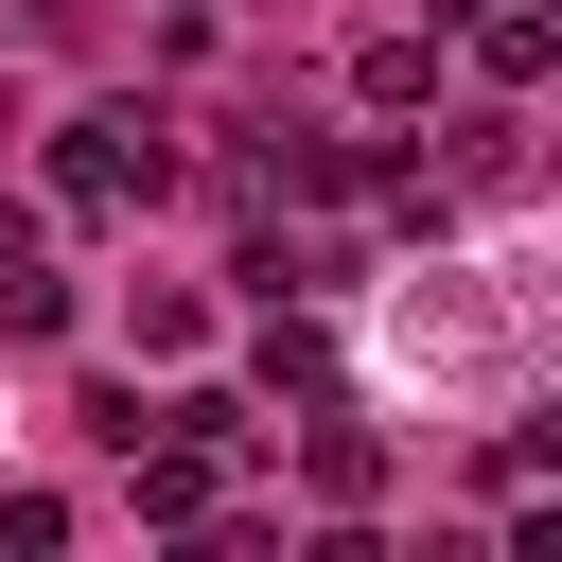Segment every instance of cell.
I'll list each match as a JSON object with an SVG mask.
<instances>
[{"instance_id": "6da1fadb", "label": "cell", "mask_w": 562, "mask_h": 562, "mask_svg": "<svg viewBox=\"0 0 562 562\" xmlns=\"http://www.w3.org/2000/svg\"><path fill=\"white\" fill-rule=\"evenodd\" d=\"M158 176H176V123H158V105H70V123H53V193H70V211H140Z\"/></svg>"}, {"instance_id": "7a4b0ae2", "label": "cell", "mask_w": 562, "mask_h": 562, "mask_svg": "<svg viewBox=\"0 0 562 562\" xmlns=\"http://www.w3.org/2000/svg\"><path fill=\"white\" fill-rule=\"evenodd\" d=\"M351 105H386V123H404V105H439V35H404V18H386V35H351Z\"/></svg>"}, {"instance_id": "3957f363", "label": "cell", "mask_w": 562, "mask_h": 562, "mask_svg": "<svg viewBox=\"0 0 562 562\" xmlns=\"http://www.w3.org/2000/svg\"><path fill=\"white\" fill-rule=\"evenodd\" d=\"M439 176H457V193H527V123H509V105L439 123Z\"/></svg>"}, {"instance_id": "277c9868", "label": "cell", "mask_w": 562, "mask_h": 562, "mask_svg": "<svg viewBox=\"0 0 562 562\" xmlns=\"http://www.w3.org/2000/svg\"><path fill=\"white\" fill-rule=\"evenodd\" d=\"M351 193H369L386 228H422V246L457 228V176H439V158H351Z\"/></svg>"}, {"instance_id": "5b68a950", "label": "cell", "mask_w": 562, "mask_h": 562, "mask_svg": "<svg viewBox=\"0 0 562 562\" xmlns=\"http://www.w3.org/2000/svg\"><path fill=\"white\" fill-rule=\"evenodd\" d=\"M299 474H316L334 509H369V492H386V439H369L351 404H316V439H299Z\"/></svg>"}, {"instance_id": "8992f818", "label": "cell", "mask_w": 562, "mask_h": 562, "mask_svg": "<svg viewBox=\"0 0 562 562\" xmlns=\"http://www.w3.org/2000/svg\"><path fill=\"white\" fill-rule=\"evenodd\" d=\"M457 35H474V70H492V88H544V53H562V35H544V0H474Z\"/></svg>"}, {"instance_id": "52a82bcc", "label": "cell", "mask_w": 562, "mask_h": 562, "mask_svg": "<svg viewBox=\"0 0 562 562\" xmlns=\"http://www.w3.org/2000/svg\"><path fill=\"white\" fill-rule=\"evenodd\" d=\"M263 386H299V404H334V334H316V316H281V299H263Z\"/></svg>"}, {"instance_id": "ba28073f", "label": "cell", "mask_w": 562, "mask_h": 562, "mask_svg": "<svg viewBox=\"0 0 562 562\" xmlns=\"http://www.w3.org/2000/svg\"><path fill=\"white\" fill-rule=\"evenodd\" d=\"M70 439H88V457H140V439H158V404H140V386H88V404H70Z\"/></svg>"}]
</instances>
